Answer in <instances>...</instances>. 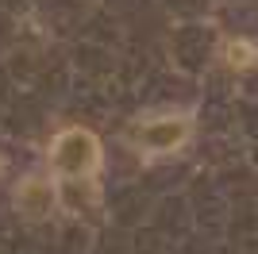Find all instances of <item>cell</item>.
<instances>
[{
  "mask_svg": "<svg viewBox=\"0 0 258 254\" xmlns=\"http://www.w3.org/2000/svg\"><path fill=\"white\" fill-rule=\"evenodd\" d=\"M189 135H193V123H189V116H158V119H143V123L127 127L123 131V139L127 143H135V147L151 150V154H162V150H177L189 143Z\"/></svg>",
  "mask_w": 258,
  "mask_h": 254,
  "instance_id": "2",
  "label": "cell"
},
{
  "mask_svg": "<svg viewBox=\"0 0 258 254\" xmlns=\"http://www.w3.org/2000/svg\"><path fill=\"white\" fill-rule=\"evenodd\" d=\"M50 166L54 173L62 177H74V181H97L100 173V143L93 131L85 127H70L50 143Z\"/></svg>",
  "mask_w": 258,
  "mask_h": 254,
  "instance_id": "1",
  "label": "cell"
},
{
  "mask_svg": "<svg viewBox=\"0 0 258 254\" xmlns=\"http://www.w3.org/2000/svg\"><path fill=\"white\" fill-rule=\"evenodd\" d=\"M220 58H224L231 70H247V66H254L258 50L250 46V42H243V39H231V42H224V46H220Z\"/></svg>",
  "mask_w": 258,
  "mask_h": 254,
  "instance_id": "4",
  "label": "cell"
},
{
  "mask_svg": "<svg viewBox=\"0 0 258 254\" xmlns=\"http://www.w3.org/2000/svg\"><path fill=\"white\" fill-rule=\"evenodd\" d=\"M16 208H20L23 216H31V220L46 216V212L54 208V189H50V181H43V177H23L20 189H16Z\"/></svg>",
  "mask_w": 258,
  "mask_h": 254,
  "instance_id": "3",
  "label": "cell"
}]
</instances>
